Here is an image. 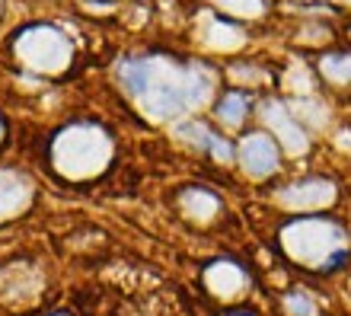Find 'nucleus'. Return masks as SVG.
Listing matches in <instances>:
<instances>
[{
	"instance_id": "f257e3e1",
	"label": "nucleus",
	"mask_w": 351,
	"mask_h": 316,
	"mask_svg": "<svg viewBox=\"0 0 351 316\" xmlns=\"http://www.w3.org/2000/svg\"><path fill=\"white\" fill-rule=\"evenodd\" d=\"M121 84L154 119H173L211 93V74L202 67H173L167 61H125Z\"/></svg>"
},
{
	"instance_id": "f03ea898",
	"label": "nucleus",
	"mask_w": 351,
	"mask_h": 316,
	"mask_svg": "<svg viewBox=\"0 0 351 316\" xmlns=\"http://www.w3.org/2000/svg\"><path fill=\"white\" fill-rule=\"evenodd\" d=\"M55 167L71 179H86L96 176L99 169H106L112 157V141L106 138V131L96 125H74V128L61 131L51 147Z\"/></svg>"
},
{
	"instance_id": "7ed1b4c3",
	"label": "nucleus",
	"mask_w": 351,
	"mask_h": 316,
	"mask_svg": "<svg viewBox=\"0 0 351 316\" xmlns=\"http://www.w3.org/2000/svg\"><path fill=\"white\" fill-rule=\"evenodd\" d=\"M16 55L38 74H58L71 61V42L51 26H32L16 38Z\"/></svg>"
},
{
	"instance_id": "20e7f679",
	"label": "nucleus",
	"mask_w": 351,
	"mask_h": 316,
	"mask_svg": "<svg viewBox=\"0 0 351 316\" xmlns=\"http://www.w3.org/2000/svg\"><path fill=\"white\" fill-rule=\"evenodd\" d=\"M335 227L326 221H297L285 230V246L294 252L297 259H316V246H332Z\"/></svg>"
},
{
	"instance_id": "39448f33",
	"label": "nucleus",
	"mask_w": 351,
	"mask_h": 316,
	"mask_svg": "<svg viewBox=\"0 0 351 316\" xmlns=\"http://www.w3.org/2000/svg\"><path fill=\"white\" fill-rule=\"evenodd\" d=\"M240 163L252 179H262V176H268V173H275V167H278L275 141L265 138V134H250L240 147Z\"/></svg>"
},
{
	"instance_id": "423d86ee",
	"label": "nucleus",
	"mask_w": 351,
	"mask_h": 316,
	"mask_svg": "<svg viewBox=\"0 0 351 316\" xmlns=\"http://www.w3.org/2000/svg\"><path fill=\"white\" fill-rule=\"evenodd\" d=\"M335 198V186L326 182V179H304V182H294L287 186L278 202H285L291 208H319V205H329Z\"/></svg>"
},
{
	"instance_id": "0eeeda50",
	"label": "nucleus",
	"mask_w": 351,
	"mask_h": 316,
	"mask_svg": "<svg viewBox=\"0 0 351 316\" xmlns=\"http://www.w3.org/2000/svg\"><path fill=\"white\" fill-rule=\"evenodd\" d=\"M262 115H265V121L275 128V134L281 138V144H285L291 154H304L306 150V134H304V128L291 119V112H287L285 106L271 99V103H265V112H262Z\"/></svg>"
},
{
	"instance_id": "6e6552de",
	"label": "nucleus",
	"mask_w": 351,
	"mask_h": 316,
	"mask_svg": "<svg viewBox=\"0 0 351 316\" xmlns=\"http://www.w3.org/2000/svg\"><path fill=\"white\" fill-rule=\"evenodd\" d=\"M29 195H32V186L23 173L0 169V217H13L19 208H26Z\"/></svg>"
},
{
	"instance_id": "1a4fd4ad",
	"label": "nucleus",
	"mask_w": 351,
	"mask_h": 316,
	"mask_svg": "<svg viewBox=\"0 0 351 316\" xmlns=\"http://www.w3.org/2000/svg\"><path fill=\"white\" fill-rule=\"evenodd\" d=\"M204 281H208V288L214 294L230 297V294H237L243 288V271L237 265H230V262H214L211 269H208V275H204Z\"/></svg>"
},
{
	"instance_id": "9d476101",
	"label": "nucleus",
	"mask_w": 351,
	"mask_h": 316,
	"mask_svg": "<svg viewBox=\"0 0 351 316\" xmlns=\"http://www.w3.org/2000/svg\"><path fill=\"white\" fill-rule=\"evenodd\" d=\"M182 211L195 221H208L214 211H217V198L211 192H204V189H189L182 195Z\"/></svg>"
},
{
	"instance_id": "9b49d317",
	"label": "nucleus",
	"mask_w": 351,
	"mask_h": 316,
	"mask_svg": "<svg viewBox=\"0 0 351 316\" xmlns=\"http://www.w3.org/2000/svg\"><path fill=\"white\" fill-rule=\"evenodd\" d=\"M246 112H250V96H246V93H227L221 103H217V119H221L227 128L243 125Z\"/></svg>"
},
{
	"instance_id": "f8f14e48",
	"label": "nucleus",
	"mask_w": 351,
	"mask_h": 316,
	"mask_svg": "<svg viewBox=\"0 0 351 316\" xmlns=\"http://www.w3.org/2000/svg\"><path fill=\"white\" fill-rule=\"evenodd\" d=\"M208 45H214V48H237V45H243V32L237 26H227V23H211Z\"/></svg>"
},
{
	"instance_id": "ddd939ff",
	"label": "nucleus",
	"mask_w": 351,
	"mask_h": 316,
	"mask_svg": "<svg viewBox=\"0 0 351 316\" xmlns=\"http://www.w3.org/2000/svg\"><path fill=\"white\" fill-rule=\"evenodd\" d=\"M323 74L335 84H351V55H329L323 58Z\"/></svg>"
},
{
	"instance_id": "4468645a",
	"label": "nucleus",
	"mask_w": 351,
	"mask_h": 316,
	"mask_svg": "<svg viewBox=\"0 0 351 316\" xmlns=\"http://www.w3.org/2000/svg\"><path fill=\"white\" fill-rule=\"evenodd\" d=\"M182 141H189V144H195V147L202 150H211V141H214V131H208L202 125V121H185V125H179V131H176Z\"/></svg>"
},
{
	"instance_id": "2eb2a0df",
	"label": "nucleus",
	"mask_w": 351,
	"mask_h": 316,
	"mask_svg": "<svg viewBox=\"0 0 351 316\" xmlns=\"http://www.w3.org/2000/svg\"><path fill=\"white\" fill-rule=\"evenodd\" d=\"M214 3L237 16H262V10H265V0H214Z\"/></svg>"
},
{
	"instance_id": "dca6fc26",
	"label": "nucleus",
	"mask_w": 351,
	"mask_h": 316,
	"mask_svg": "<svg viewBox=\"0 0 351 316\" xmlns=\"http://www.w3.org/2000/svg\"><path fill=\"white\" fill-rule=\"evenodd\" d=\"M287 313L291 316H313V300L304 294H291L287 297Z\"/></svg>"
},
{
	"instance_id": "f3484780",
	"label": "nucleus",
	"mask_w": 351,
	"mask_h": 316,
	"mask_svg": "<svg viewBox=\"0 0 351 316\" xmlns=\"http://www.w3.org/2000/svg\"><path fill=\"white\" fill-rule=\"evenodd\" d=\"M348 3H351V0H348Z\"/></svg>"
},
{
	"instance_id": "a211bd4d",
	"label": "nucleus",
	"mask_w": 351,
	"mask_h": 316,
	"mask_svg": "<svg viewBox=\"0 0 351 316\" xmlns=\"http://www.w3.org/2000/svg\"><path fill=\"white\" fill-rule=\"evenodd\" d=\"M0 131H3V128H0Z\"/></svg>"
}]
</instances>
